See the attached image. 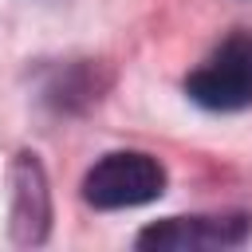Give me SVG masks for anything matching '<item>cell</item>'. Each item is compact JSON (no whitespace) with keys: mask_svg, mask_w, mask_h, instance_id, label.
I'll return each mask as SVG.
<instances>
[{"mask_svg":"<svg viewBox=\"0 0 252 252\" xmlns=\"http://www.w3.org/2000/svg\"><path fill=\"white\" fill-rule=\"evenodd\" d=\"M165 193V165L138 150L98 158L83 177V201L94 209H134Z\"/></svg>","mask_w":252,"mask_h":252,"instance_id":"obj_1","label":"cell"},{"mask_svg":"<svg viewBox=\"0 0 252 252\" xmlns=\"http://www.w3.org/2000/svg\"><path fill=\"white\" fill-rule=\"evenodd\" d=\"M248 232L244 217H169L138 232V248L181 252V248H224L240 244Z\"/></svg>","mask_w":252,"mask_h":252,"instance_id":"obj_4","label":"cell"},{"mask_svg":"<svg viewBox=\"0 0 252 252\" xmlns=\"http://www.w3.org/2000/svg\"><path fill=\"white\" fill-rule=\"evenodd\" d=\"M8 228L16 244H43L51 228L47 173L32 150H20L8 165Z\"/></svg>","mask_w":252,"mask_h":252,"instance_id":"obj_3","label":"cell"},{"mask_svg":"<svg viewBox=\"0 0 252 252\" xmlns=\"http://www.w3.org/2000/svg\"><path fill=\"white\" fill-rule=\"evenodd\" d=\"M185 94L205 110L252 106V43L228 39L205 67H197L185 79Z\"/></svg>","mask_w":252,"mask_h":252,"instance_id":"obj_2","label":"cell"}]
</instances>
